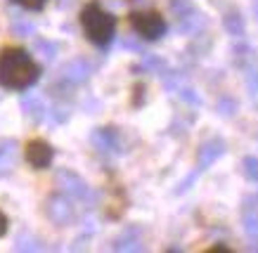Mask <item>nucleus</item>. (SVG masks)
<instances>
[{"label": "nucleus", "instance_id": "1", "mask_svg": "<svg viewBox=\"0 0 258 253\" xmlns=\"http://www.w3.org/2000/svg\"><path fill=\"white\" fill-rule=\"evenodd\" d=\"M40 76L38 64L26 50L5 48L0 52V88L8 90H26Z\"/></svg>", "mask_w": 258, "mask_h": 253}, {"label": "nucleus", "instance_id": "2", "mask_svg": "<svg viewBox=\"0 0 258 253\" xmlns=\"http://www.w3.org/2000/svg\"><path fill=\"white\" fill-rule=\"evenodd\" d=\"M81 24H83V31H86L88 40L95 43V45H109L111 38H114V31H116V19L114 15L104 12L100 5H86L83 12H81Z\"/></svg>", "mask_w": 258, "mask_h": 253}, {"label": "nucleus", "instance_id": "3", "mask_svg": "<svg viewBox=\"0 0 258 253\" xmlns=\"http://www.w3.org/2000/svg\"><path fill=\"white\" fill-rule=\"evenodd\" d=\"M131 26L133 31L145 40H159L166 33V19L154 10H140L131 15Z\"/></svg>", "mask_w": 258, "mask_h": 253}, {"label": "nucleus", "instance_id": "4", "mask_svg": "<svg viewBox=\"0 0 258 253\" xmlns=\"http://www.w3.org/2000/svg\"><path fill=\"white\" fill-rule=\"evenodd\" d=\"M45 215L47 220L57 225V227H67L76 220V208L69 201L67 194H52V197L45 201Z\"/></svg>", "mask_w": 258, "mask_h": 253}, {"label": "nucleus", "instance_id": "5", "mask_svg": "<svg viewBox=\"0 0 258 253\" xmlns=\"http://www.w3.org/2000/svg\"><path fill=\"white\" fill-rule=\"evenodd\" d=\"M225 149H227V144L223 137H209V140H204L199 144V149H197V173L209 171L225 154Z\"/></svg>", "mask_w": 258, "mask_h": 253}, {"label": "nucleus", "instance_id": "6", "mask_svg": "<svg viewBox=\"0 0 258 253\" xmlns=\"http://www.w3.org/2000/svg\"><path fill=\"white\" fill-rule=\"evenodd\" d=\"M57 187L71 199H88L90 197V190H88L86 180L76 175L74 171L69 168H62V171H57Z\"/></svg>", "mask_w": 258, "mask_h": 253}, {"label": "nucleus", "instance_id": "7", "mask_svg": "<svg viewBox=\"0 0 258 253\" xmlns=\"http://www.w3.org/2000/svg\"><path fill=\"white\" fill-rule=\"evenodd\" d=\"M59 73H62V80L71 83V86H81V83H86L93 76V64L83 59V57H76V59H69L64 64Z\"/></svg>", "mask_w": 258, "mask_h": 253}, {"label": "nucleus", "instance_id": "8", "mask_svg": "<svg viewBox=\"0 0 258 253\" xmlns=\"http://www.w3.org/2000/svg\"><path fill=\"white\" fill-rule=\"evenodd\" d=\"M52 158H55V149L45 140H31V142L26 144V161L33 168L43 171V168H47L52 163Z\"/></svg>", "mask_w": 258, "mask_h": 253}, {"label": "nucleus", "instance_id": "9", "mask_svg": "<svg viewBox=\"0 0 258 253\" xmlns=\"http://www.w3.org/2000/svg\"><path fill=\"white\" fill-rule=\"evenodd\" d=\"M90 142L97 151L102 154H114V151H121V135H118L116 128H97L93 135H90Z\"/></svg>", "mask_w": 258, "mask_h": 253}, {"label": "nucleus", "instance_id": "10", "mask_svg": "<svg viewBox=\"0 0 258 253\" xmlns=\"http://www.w3.org/2000/svg\"><path fill=\"white\" fill-rule=\"evenodd\" d=\"M239 218H242V227L251 239H258V194H249L242 201L239 208Z\"/></svg>", "mask_w": 258, "mask_h": 253}, {"label": "nucleus", "instance_id": "11", "mask_svg": "<svg viewBox=\"0 0 258 253\" xmlns=\"http://www.w3.org/2000/svg\"><path fill=\"white\" fill-rule=\"evenodd\" d=\"M111 248L114 251H142L145 246H142V232L140 227H125L121 234H118L116 239H114V244H111Z\"/></svg>", "mask_w": 258, "mask_h": 253}, {"label": "nucleus", "instance_id": "12", "mask_svg": "<svg viewBox=\"0 0 258 253\" xmlns=\"http://www.w3.org/2000/svg\"><path fill=\"white\" fill-rule=\"evenodd\" d=\"M256 59H258V55H256V48H253V45L244 43V40H239V43L232 45V64H235L237 69L246 71L251 66H256Z\"/></svg>", "mask_w": 258, "mask_h": 253}, {"label": "nucleus", "instance_id": "13", "mask_svg": "<svg viewBox=\"0 0 258 253\" xmlns=\"http://www.w3.org/2000/svg\"><path fill=\"white\" fill-rule=\"evenodd\" d=\"M223 29H225L230 36H235V38H239V36L246 33V22H244L242 12L237 8H227L225 12H223Z\"/></svg>", "mask_w": 258, "mask_h": 253}, {"label": "nucleus", "instance_id": "14", "mask_svg": "<svg viewBox=\"0 0 258 253\" xmlns=\"http://www.w3.org/2000/svg\"><path fill=\"white\" fill-rule=\"evenodd\" d=\"M175 22H178V31L182 33V36H197V33L206 26V19H204V15L199 10H192L189 15L180 17Z\"/></svg>", "mask_w": 258, "mask_h": 253}, {"label": "nucleus", "instance_id": "15", "mask_svg": "<svg viewBox=\"0 0 258 253\" xmlns=\"http://www.w3.org/2000/svg\"><path fill=\"white\" fill-rule=\"evenodd\" d=\"M17 163V142L15 140H0V178L12 173Z\"/></svg>", "mask_w": 258, "mask_h": 253}, {"label": "nucleus", "instance_id": "16", "mask_svg": "<svg viewBox=\"0 0 258 253\" xmlns=\"http://www.w3.org/2000/svg\"><path fill=\"white\" fill-rule=\"evenodd\" d=\"M22 109H24V114L29 116L31 121H43L45 119V104H43V100L40 97H36V95H26L22 100Z\"/></svg>", "mask_w": 258, "mask_h": 253}, {"label": "nucleus", "instance_id": "17", "mask_svg": "<svg viewBox=\"0 0 258 253\" xmlns=\"http://www.w3.org/2000/svg\"><path fill=\"white\" fill-rule=\"evenodd\" d=\"M216 111H218L223 119H232V116H237V111H239V102L232 95H220L218 102H216Z\"/></svg>", "mask_w": 258, "mask_h": 253}, {"label": "nucleus", "instance_id": "18", "mask_svg": "<svg viewBox=\"0 0 258 253\" xmlns=\"http://www.w3.org/2000/svg\"><path fill=\"white\" fill-rule=\"evenodd\" d=\"M45 246L36 234H29V232H22L15 241V251H43Z\"/></svg>", "mask_w": 258, "mask_h": 253}, {"label": "nucleus", "instance_id": "19", "mask_svg": "<svg viewBox=\"0 0 258 253\" xmlns=\"http://www.w3.org/2000/svg\"><path fill=\"white\" fill-rule=\"evenodd\" d=\"M33 50H36L43 59H47V62H50V59H55V55H57V50H59V48H57V43H52V40L38 38L36 43H33Z\"/></svg>", "mask_w": 258, "mask_h": 253}, {"label": "nucleus", "instance_id": "20", "mask_svg": "<svg viewBox=\"0 0 258 253\" xmlns=\"http://www.w3.org/2000/svg\"><path fill=\"white\" fill-rule=\"evenodd\" d=\"M242 173L249 182H258V156L249 154L242 158Z\"/></svg>", "mask_w": 258, "mask_h": 253}, {"label": "nucleus", "instance_id": "21", "mask_svg": "<svg viewBox=\"0 0 258 253\" xmlns=\"http://www.w3.org/2000/svg\"><path fill=\"white\" fill-rule=\"evenodd\" d=\"M142 69H147V71H152V73H164L166 71V62L161 59L159 55H145L142 57Z\"/></svg>", "mask_w": 258, "mask_h": 253}, {"label": "nucleus", "instance_id": "22", "mask_svg": "<svg viewBox=\"0 0 258 253\" xmlns=\"http://www.w3.org/2000/svg\"><path fill=\"white\" fill-rule=\"evenodd\" d=\"M12 33H15V36H19V38H29V36H33V33H36V26H33L31 22H26V19H22V17H19V19H15V22H12Z\"/></svg>", "mask_w": 258, "mask_h": 253}, {"label": "nucleus", "instance_id": "23", "mask_svg": "<svg viewBox=\"0 0 258 253\" xmlns=\"http://www.w3.org/2000/svg\"><path fill=\"white\" fill-rule=\"evenodd\" d=\"M168 5H171V12L175 15V19H180V17L189 15L192 10H197V5L192 3V0H171Z\"/></svg>", "mask_w": 258, "mask_h": 253}, {"label": "nucleus", "instance_id": "24", "mask_svg": "<svg viewBox=\"0 0 258 253\" xmlns=\"http://www.w3.org/2000/svg\"><path fill=\"white\" fill-rule=\"evenodd\" d=\"M244 83H246V93H249L251 97H258V69H246V78H244Z\"/></svg>", "mask_w": 258, "mask_h": 253}, {"label": "nucleus", "instance_id": "25", "mask_svg": "<svg viewBox=\"0 0 258 253\" xmlns=\"http://www.w3.org/2000/svg\"><path fill=\"white\" fill-rule=\"evenodd\" d=\"M178 93H180V97L187 104H192V107H199V104H202V97L197 95L192 88H178Z\"/></svg>", "mask_w": 258, "mask_h": 253}, {"label": "nucleus", "instance_id": "26", "mask_svg": "<svg viewBox=\"0 0 258 253\" xmlns=\"http://www.w3.org/2000/svg\"><path fill=\"white\" fill-rule=\"evenodd\" d=\"M50 116H52V121H55V123H64V121L69 119V109H67V107H55Z\"/></svg>", "mask_w": 258, "mask_h": 253}, {"label": "nucleus", "instance_id": "27", "mask_svg": "<svg viewBox=\"0 0 258 253\" xmlns=\"http://www.w3.org/2000/svg\"><path fill=\"white\" fill-rule=\"evenodd\" d=\"M15 3L17 5H22V8H26V10H40L47 0H15Z\"/></svg>", "mask_w": 258, "mask_h": 253}, {"label": "nucleus", "instance_id": "28", "mask_svg": "<svg viewBox=\"0 0 258 253\" xmlns=\"http://www.w3.org/2000/svg\"><path fill=\"white\" fill-rule=\"evenodd\" d=\"M5 232H8V215L0 211V237H3Z\"/></svg>", "mask_w": 258, "mask_h": 253}, {"label": "nucleus", "instance_id": "29", "mask_svg": "<svg viewBox=\"0 0 258 253\" xmlns=\"http://www.w3.org/2000/svg\"><path fill=\"white\" fill-rule=\"evenodd\" d=\"M123 45H125V48H133V50H138V52H140V45H138V43H133V40H123Z\"/></svg>", "mask_w": 258, "mask_h": 253}, {"label": "nucleus", "instance_id": "30", "mask_svg": "<svg viewBox=\"0 0 258 253\" xmlns=\"http://www.w3.org/2000/svg\"><path fill=\"white\" fill-rule=\"evenodd\" d=\"M251 8H253V15H256V19H258V0H251Z\"/></svg>", "mask_w": 258, "mask_h": 253}, {"label": "nucleus", "instance_id": "31", "mask_svg": "<svg viewBox=\"0 0 258 253\" xmlns=\"http://www.w3.org/2000/svg\"><path fill=\"white\" fill-rule=\"evenodd\" d=\"M249 251H258V241H256V244H251V246H249Z\"/></svg>", "mask_w": 258, "mask_h": 253}, {"label": "nucleus", "instance_id": "32", "mask_svg": "<svg viewBox=\"0 0 258 253\" xmlns=\"http://www.w3.org/2000/svg\"><path fill=\"white\" fill-rule=\"evenodd\" d=\"M256 185H258V182H256Z\"/></svg>", "mask_w": 258, "mask_h": 253}]
</instances>
